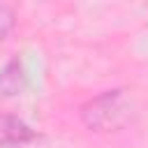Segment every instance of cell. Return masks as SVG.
<instances>
[{"mask_svg":"<svg viewBox=\"0 0 148 148\" xmlns=\"http://www.w3.org/2000/svg\"><path fill=\"white\" fill-rule=\"evenodd\" d=\"M16 28V12L9 5H0V42H5Z\"/></svg>","mask_w":148,"mask_h":148,"instance_id":"obj_4","label":"cell"},{"mask_svg":"<svg viewBox=\"0 0 148 148\" xmlns=\"http://www.w3.org/2000/svg\"><path fill=\"white\" fill-rule=\"evenodd\" d=\"M35 139V132L16 116L0 113V143L2 146H23Z\"/></svg>","mask_w":148,"mask_h":148,"instance_id":"obj_2","label":"cell"},{"mask_svg":"<svg viewBox=\"0 0 148 148\" xmlns=\"http://www.w3.org/2000/svg\"><path fill=\"white\" fill-rule=\"evenodd\" d=\"M139 113V104L134 95L125 88H113L104 90L90 99H86L79 109L81 123L90 132H120L127 125L134 123Z\"/></svg>","mask_w":148,"mask_h":148,"instance_id":"obj_1","label":"cell"},{"mask_svg":"<svg viewBox=\"0 0 148 148\" xmlns=\"http://www.w3.org/2000/svg\"><path fill=\"white\" fill-rule=\"evenodd\" d=\"M28 83L25 69L18 58H12L2 69H0V97H16L23 92Z\"/></svg>","mask_w":148,"mask_h":148,"instance_id":"obj_3","label":"cell"}]
</instances>
